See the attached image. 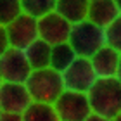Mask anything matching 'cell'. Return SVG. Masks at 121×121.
Returning a JSON list of instances; mask_svg holds the SVG:
<instances>
[{"mask_svg": "<svg viewBox=\"0 0 121 121\" xmlns=\"http://www.w3.org/2000/svg\"><path fill=\"white\" fill-rule=\"evenodd\" d=\"M86 97L95 116L114 119L121 114V83L116 78H97Z\"/></svg>", "mask_w": 121, "mask_h": 121, "instance_id": "6da1fadb", "label": "cell"}, {"mask_svg": "<svg viewBox=\"0 0 121 121\" xmlns=\"http://www.w3.org/2000/svg\"><path fill=\"white\" fill-rule=\"evenodd\" d=\"M24 85L30 92L31 100L38 104H54L59 99V95L64 92L60 73L50 68L31 71Z\"/></svg>", "mask_w": 121, "mask_h": 121, "instance_id": "7a4b0ae2", "label": "cell"}, {"mask_svg": "<svg viewBox=\"0 0 121 121\" xmlns=\"http://www.w3.org/2000/svg\"><path fill=\"white\" fill-rule=\"evenodd\" d=\"M68 43L78 57L90 59L99 48L106 45L104 28L90 23V21H81L78 24H71Z\"/></svg>", "mask_w": 121, "mask_h": 121, "instance_id": "3957f363", "label": "cell"}, {"mask_svg": "<svg viewBox=\"0 0 121 121\" xmlns=\"http://www.w3.org/2000/svg\"><path fill=\"white\" fill-rule=\"evenodd\" d=\"M59 121H85L92 116V109L86 93L64 90L52 104Z\"/></svg>", "mask_w": 121, "mask_h": 121, "instance_id": "277c9868", "label": "cell"}, {"mask_svg": "<svg viewBox=\"0 0 121 121\" xmlns=\"http://www.w3.org/2000/svg\"><path fill=\"white\" fill-rule=\"evenodd\" d=\"M64 90L78 92V93H88L92 85L95 83L97 76L93 73V68L90 64V59L76 57L74 62L69 66L66 71L60 73Z\"/></svg>", "mask_w": 121, "mask_h": 121, "instance_id": "5b68a950", "label": "cell"}, {"mask_svg": "<svg viewBox=\"0 0 121 121\" xmlns=\"http://www.w3.org/2000/svg\"><path fill=\"white\" fill-rule=\"evenodd\" d=\"M31 74V68L19 48H9L0 56V78L5 83H26Z\"/></svg>", "mask_w": 121, "mask_h": 121, "instance_id": "8992f818", "label": "cell"}, {"mask_svg": "<svg viewBox=\"0 0 121 121\" xmlns=\"http://www.w3.org/2000/svg\"><path fill=\"white\" fill-rule=\"evenodd\" d=\"M5 31H7L10 48L24 50L28 45L38 40V23L28 14H21L19 17H16L10 24L5 26Z\"/></svg>", "mask_w": 121, "mask_h": 121, "instance_id": "52a82bcc", "label": "cell"}, {"mask_svg": "<svg viewBox=\"0 0 121 121\" xmlns=\"http://www.w3.org/2000/svg\"><path fill=\"white\" fill-rule=\"evenodd\" d=\"M31 97L24 83H5L0 85V111L9 114H23L31 106Z\"/></svg>", "mask_w": 121, "mask_h": 121, "instance_id": "ba28073f", "label": "cell"}, {"mask_svg": "<svg viewBox=\"0 0 121 121\" xmlns=\"http://www.w3.org/2000/svg\"><path fill=\"white\" fill-rule=\"evenodd\" d=\"M36 23H38V38L48 43L50 47L68 42L71 24L64 17H60L56 10L36 19Z\"/></svg>", "mask_w": 121, "mask_h": 121, "instance_id": "9c48e42d", "label": "cell"}, {"mask_svg": "<svg viewBox=\"0 0 121 121\" xmlns=\"http://www.w3.org/2000/svg\"><path fill=\"white\" fill-rule=\"evenodd\" d=\"M119 57H121V54H118L114 48L107 47V45L99 48L90 57V64L93 68L95 76L97 78H116Z\"/></svg>", "mask_w": 121, "mask_h": 121, "instance_id": "30bf717a", "label": "cell"}, {"mask_svg": "<svg viewBox=\"0 0 121 121\" xmlns=\"http://www.w3.org/2000/svg\"><path fill=\"white\" fill-rule=\"evenodd\" d=\"M118 16H119V10L114 4V0H90L86 21L100 26V28H106Z\"/></svg>", "mask_w": 121, "mask_h": 121, "instance_id": "8fae6325", "label": "cell"}, {"mask_svg": "<svg viewBox=\"0 0 121 121\" xmlns=\"http://www.w3.org/2000/svg\"><path fill=\"white\" fill-rule=\"evenodd\" d=\"M88 4L90 0H57L56 12L60 17H64L69 24H78L81 21H86Z\"/></svg>", "mask_w": 121, "mask_h": 121, "instance_id": "7c38bea8", "label": "cell"}, {"mask_svg": "<svg viewBox=\"0 0 121 121\" xmlns=\"http://www.w3.org/2000/svg\"><path fill=\"white\" fill-rule=\"evenodd\" d=\"M50 45L48 43H45L43 40H35L31 43V45H28L24 48V57L26 60H28L30 68L31 71H36V69H45L50 66Z\"/></svg>", "mask_w": 121, "mask_h": 121, "instance_id": "4fadbf2b", "label": "cell"}, {"mask_svg": "<svg viewBox=\"0 0 121 121\" xmlns=\"http://www.w3.org/2000/svg\"><path fill=\"white\" fill-rule=\"evenodd\" d=\"M76 57L78 56L74 54V50L71 48V45L68 42L54 45L50 48V66H48V68L57 71V73H62V71H66L74 62Z\"/></svg>", "mask_w": 121, "mask_h": 121, "instance_id": "5bb4252c", "label": "cell"}, {"mask_svg": "<svg viewBox=\"0 0 121 121\" xmlns=\"http://www.w3.org/2000/svg\"><path fill=\"white\" fill-rule=\"evenodd\" d=\"M21 116H23V121H59L57 112L52 104L31 102V106Z\"/></svg>", "mask_w": 121, "mask_h": 121, "instance_id": "9a60e30c", "label": "cell"}, {"mask_svg": "<svg viewBox=\"0 0 121 121\" xmlns=\"http://www.w3.org/2000/svg\"><path fill=\"white\" fill-rule=\"evenodd\" d=\"M56 2L57 0H21V9H23V14L40 19L45 14L56 10Z\"/></svg>", "mask_w": 121, "mask_h": 121, "instance_id": "2e32d148", "label": "cell"}, {"mask_svg": "<svg viewBox=\"0 0 121 121\" xmlns=\"http://www.w3.org/2000/svg\"><path fill=\"white\" fill-rule=\"evenodd\" d=\"M21 14H23L21 0H0V26L5 28Z\"/></svg>", "mask_w": 121, "mask_h": 121, "instance_id": "e0dca14e", "label": "cell"}, {"mask_svg": "<svg viewBox=\"0 0 121 121\" xmlns=\"http://www.w3.org/2000/svg\"><path fill=\"white\" fill-rule=\"evenodd\" d=\"M104 36H106V45L121 54V14L104 28Z\"/></svg>", "mask_w": 121, "mask_h": 121, "instance_id": "ac0fdd59", "label": "cell"}, {"mask_svg": "<svg viewBox=\"0 0 121 121\" xmlns=\"http://www.w3.org/2000/svg\"><path fill=\"white\" fill-rule=\"evenodd\" d=\"M9 38H7V31H5L4 26H0V56H4L5 52L9 50Z\"/></svg>", "mask_w": 121, "mask_h": 121, "instance_id": "d6986e66", "label": "cell"}, {"mask_svg": "<svg viewBox=\"0 0 121 121\" xmlns=\"http://www.w3.org/2000/svg\"><path fill=\"white\" fill-rule=\"evenodd\" d=\"M0 121H23L21 114H9V112H2Z\"/></svg>", "mask_w": 121, "mask_h": 121, "instance_id": "ffe728a7", "label": "cell"}, {"mask_svg": "<svg viewBox=\"0 0 121 121\" xmlns=\"http://www.w3.org/2000/svg\"><path fill=\"white\" fill-rule=\"evenodd\" d=\"M85 121H111V119H106V118H100V116H95V114H92V116L86 118Z\"/></svg>", "mask_w": 121, "mask_h": 121, "instance_id": "44dd1931", "label": "cell"}, {"mask_svg": "<svg viewBox=\"0 0 121 121\" xmlns=\"http://www.w3.org/2000/svg\"><path fill=\"white\" fill-rule=\"evenodd\" d=\"M116 80L121 83V57H119V64H118V71H116Z\"/></svg>", "mask_w": 121, "mask_h": 121, "instance_id": "7402d4cb", "label": "cell"}, {"mask_svg": "<svg viewBox=\"0 0 121 121\" xmlns=\"http://www.w3.org/2000/svg\"><path fill=\"white\" fill-rule=\"evenodd\" d=\"M114 4H116V7L119 10V14H121V0H114Z\"/></svg>", "mask_w": 121, "mask_h": 121, "instance_id": "603a6c76", "label": "cell"}, {"mask_svg": "<svg viewBox=\"0 0 121 121\" xmlns=\"http://www.w3.org/2000/svg\"><path fill=\"white\" fill-rule=\"evenodd\" d=\"M111 121H121V114H118V116L114 118V119H111Z\"/></svg>", "mask_w": 121, "mask_h": 121, "instance_id": "cb8c5ba5", "label": "cell"}, {"mask_svg": "<svg viewBox=\"0 0 121 121\" xmlns=\"http://www.w3.org/2000/svg\"><path fill=\"white\" fill-rule=\"evenodd\" d=\"M0 85H2V78H0Z\"/></svg>", "mask_w": 121, "mask_h": 121, "instance_id": "d4e9b609", "label": "cell"}, {"mask_svg": "<svg viewBox=\"0 0 121 121\" xmlns=\"http://www.w3.org/2000/svg\"><path fill=\"white\" fill-rule=\"evenodd\" d=\"M0 116H2V111H0Z\"/></svg>", "mask_w": 121, "mask_h": 121, "instance_id": "484cf974", "label": "cell"}]
</instances>
